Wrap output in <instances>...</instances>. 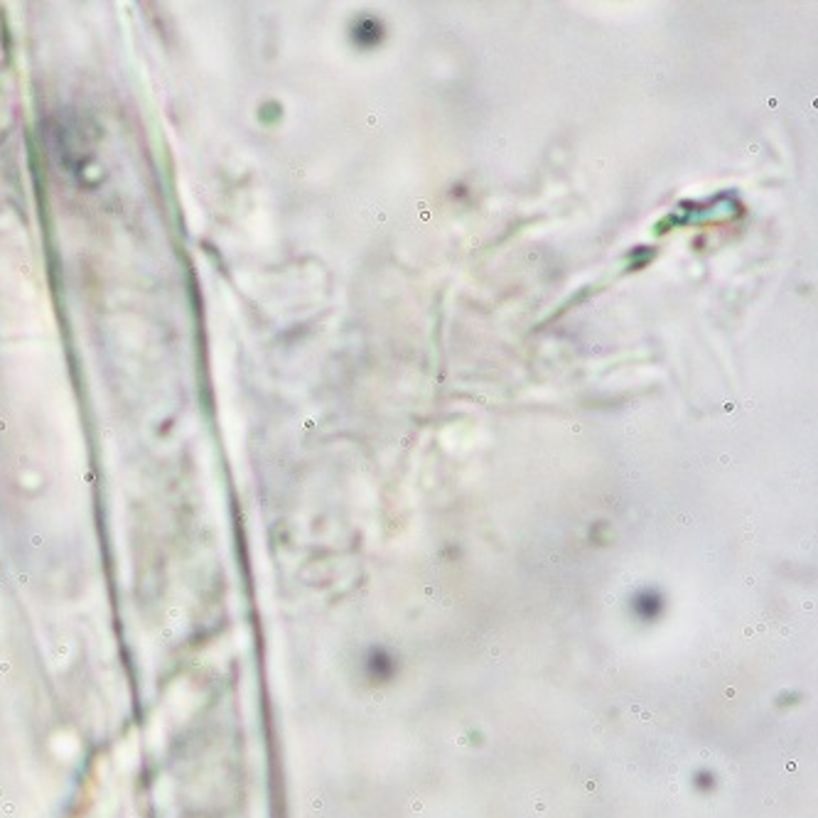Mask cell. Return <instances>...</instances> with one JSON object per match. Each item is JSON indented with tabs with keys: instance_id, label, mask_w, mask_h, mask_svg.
<instances>
[{
	"instance_id": "6da1fadb",
	"label": "cell",
	"mask_w": 818,
	"mask_h": 818,
	"mask_svg": "<svg viewBox=\"0 0 818 818\" xmlns=\"http://www.w3.org/2000/svg\"><path fill=\"white\" fill-rule=\"evenodd\" d=\"M381 37H384V28H381L379 20L374 18H362L354 28V42L362 47H374L379 45Z\"/></svg>"
}]
</instances>
